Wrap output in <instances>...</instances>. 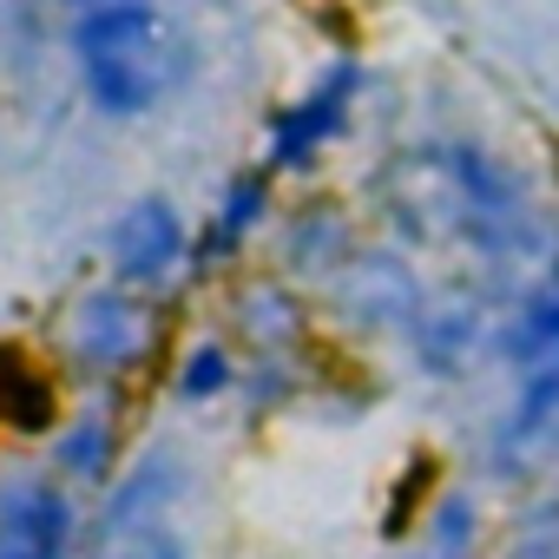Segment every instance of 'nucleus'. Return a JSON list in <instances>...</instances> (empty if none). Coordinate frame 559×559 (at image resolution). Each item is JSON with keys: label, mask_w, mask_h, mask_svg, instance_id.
I'll return each instance as SVG.
<instances>
[{"label": "nucleus", "mask_w": 559, "mask_h": 559, "mask_svg": "<svg viewBox=\"0 0 559 559\" xmlns=\"http://www.w3.org/2000/svg\"><path fill=\"white\" fill-rule=\"evenodd\" d=\"M376 217L389 224V243L415 257H454V270L487 276L507 297L539 270L559 230V204L546 198L539 171L474 132L415 139L408 152H389Z\"/></svg>", "instance_id": "f257e3e1"}, {"label": "nucleus", "mask_w": 559, "mask_h": 559, "mask_svg": "<svg viewBox=\"0 0 559 559\" xmlns=\"http://www.w3.org/2000/svg\"><path fill=\"white\" fill-rule=\"evenodd\" d=\"M493 382V408L467 428V474L487 493L520 500L559 480V230L500 310Z\"/></svg>", "instance_id": "f03ea898"}, {"label": "nucleus", "mask_w": 559, "mask_h": 559, "mask_svg": "<svg viewBox=\"0 0 559 559\" xmlns=\"http://www.w3.org/2000/svg\"><path fill=\"white\" fill-rule=\"evenodd\" d=\"M73 73L106 119H145L198 80V34L165 0H86L73 21Z\"/></svg>", "instance_id": "7ed1b4c3"}, {"label": "nucleus", "mask_w": 559, "mask_h": 559, "mask_svg": "<svg viewBox=\"0 0 559 559\" xmlns=\"http://www.w3.org/2000/svg\"><path fill=\"white\" fill-rule=\"evenodd\" d=\"M500 310H507V290H493L487 276H467V270L435 276V290H428L415 330L402 336L408 369L421 382H435V389H467V382L493 376Z\"/></svg>", "instance_id": "20e7f679"}, {"label": "nucleus", "mask_w": 559, "mask_h": 559, "mask_svg": "<svg viewBox=\"0 0 559 559\" xmlns=\"http://www.w3.org/2000/svg\"><path fill=\"white\" fill-rule=\"evenodd\" d=\"M362 93H369V67H362L356 53L323 60L297 99H284V106L270 112V126H263V158H257V165H263L276 185H284V178H310V171L343 145V132L356 126Z\"/></svg>", "instance_id": "39448f33"}, {"label": "nucleus", "mask_w": 559, "mask_h": 559, "mask_svg": "<svg viewBox=\"0 0 559 559\" xmlns=\"http://www.w3.org/2000/svg\"><path fill=\"white\" fill-rule=\"evenodd\" d=\"M428 290H435V276L421 270V257L382 237V243H362V250L330 276V284H323V310H330L349 336H362V343H395V349H402V336L415 330Z\"/></svg>", "instance_id": "423d86ee"}, {"label": "nucleus", "mask_w": 559, "mask_h": 559, "mask_svg": "<svg viewBox=\"0 0 559 559\" xmlns=\"http://www.w3.org/2000/svg\"><path fill=\"white\" fill-rule=\"evenodd\" d=\"M178 500H185V474L165 448H152L99 507L80 559H191L185 526H178Z\"/></svg>", "instance_id": "0eeeda50"}, {"label": "nucleus", "mask_w": 559, "mask_h": 559, "mask_svg": "<svg viewBox=\"0 0 559 559\" xmlns=\"http://www.w3.org/2000/svg\"><path fill=\"white\" fill-rule=\"evenodd\" d=\"M106 257H112V284L152 297L165 284H178L185 270H198V237L185 224V211L158 191L132 198L119 217H112V237H106Z\"/></svg>", "instance_id": "6e6552de"}, {"label": "nucleus", "mask_w": 559, "mask_h": 559, "mask_svg": "<svg viewBox=\"0 0 559 559\" xmlns=\"http://www.w3.org/2000/svg\"><path fill=\"white\" fill-rule=\"evenodd\" d=\"M67 343H73V356H80L93 376H126V369H139V356L152 349V304H145L139 290H126V284L93 290V297L73 304Z\"/></svg>", "instance_id": "1a4fd4ad"}, {"label": "nucleus", "mask_w": 559, "mask_h": 559, "mask_svg": "<svg viewBox=\"0 0 559 559\" xmlns=\"http://www.w3.org/2000/svg\"><path fill=\"white\" fill-rule=\"evenodd\" d=\"M500 533L493 493L474 474H454L441 487H428L421 520H415V559H487Z\"/></svg>", "instance_id": "9d476101"}, {"label": "nucleus", "mask_w": 559, "mask_h": 559, "mask_svg": "<svg viewBox=\"0 0 559 559\" xmlns=\"http://www.w3.org/2000/svg\"><path fill=\"white\" fill-rule=\"evenodd\" d=\"M362 217L343 198H310L297 211H284V276L290 284H330V276L362 250Z\"/></svg>", "instance_id": "9b49d317"}, {"label": "nucleus", "mask_w": 559, "mask_h": 559, "mask_svg": "<svg viewBox=\"0 0 559 559\" xmlns=\"http://www.w3.org/2000/svg\"><path fill=\"white\" fill-rule=\"evenodd\" d=\"M0 559H73V500L53 480H14L0 493Z\"/></svg>", "instance_id": "f8f14e48"}, {"label": "nucleus", "mask_w": 559, "mask_h": 559, "mask_svg": "<svg viewBox=\"0 0 559 559\" xmlns=\"http://www.w3.org/2000/svg\"><path fill=\"white\" fill-rule=\"evenodd\" d=\"M270 217H276V178H270L263 165L237 171V178L217 191V204H211V217H204V230H198V270H230V263L243 257V243H250L257 230H270Z\"/></svg>", "instance_id": "ddd939ff"}, {"label": "nucleus", "mask_w": 559, "mask_h": 559, "mask_svg": "<svg viewBox=\"0 0 559 559\" xmlns=\"http://www.w3.org/2000/svg\"><path fill=\"white\" fill-rule=\"evenodd\" d=\"M237 330H243V343L257 356H297L310 343V304L284 270L257 276V284L237 297Z\"/></svg>", "instance_id": "4468645a"}, {"label": "nucleus", "mask_w": 559, "mask_h": 559, "mask_svg": "<svg viewBox=\"0 0 559 559\" xmlns=\"http://www.w3.org/2000/svg\"><path fill=\"white\" fill-rule=\"evenodd\" d=\"M487 559H559V480L500 507V533Z\"/></svg>", "instance_id": "2eb2a0df"}, {"label": "nucleus", "mask_w": 559, "mask_h": 559, "mask_svg": "<svg viewBox=\"0 0 559 559\" xmlns=\"http://www.w3.org/2000/svg\"><path fill=\"white\" fill-rule=\"evenodd\" d=\"M171 389H178V402H191V408H211V402H224V395H237V389H243V362H237V349H230V343H217V336H198V343L178 356V376H171Z\"/></svg>", "instance_id": "dca6fc26"}, {"label": "nucleus", "mask_w": 559, "mask_h": 559, "mask_svg": "<svg viewBox=\"0 0 559 559\" xmlns=\"http://www.w3.org/2000/svg\"><path fill=\"white\" fill-rule=\"evenodd\" d=\"M112 454H119V435H112L106 415H80L60 435V448H53V461H60L67 480H106L112 474Z\"/></svg>", "instance_id": "f3484780"}]
</instances>
